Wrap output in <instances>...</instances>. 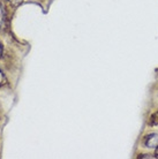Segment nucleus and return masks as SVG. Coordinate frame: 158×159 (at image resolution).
<instances>
[{"instance_id":"nucleus-1","label":"nucleus","mask_w":158,"mask_h":159,"mask_svg":"<svg viewBox=\"0 0 158 159\" xmlns=\"http://www.w3.org/2000/svg\"><path fill=\"white\" fill-rule=\"evenodd\" d=\"M143 144L148 149H155L158 145V134L152 133V134L146 135L143 139Z\"/></svg>"},{"instance_id":"nucleus-2","label":"nucleus","mask_w":158,"mask_h":159,"mask_svg":"<svg viewBox=\"0 0 158 159\" xmlns=\"http://www.w3.org/2000/svg\"><path fill=\"white\" fill-rule=\"evenodd\" d=\"M6 20H7V15H6V9L5 6L0 2V31L4 30L6 27Z\"/></svg>"},{"instance_id":"nucleus-3","label":"nucleus","mask_w":158,"mask_h":159,"mask_svg":"<svg viewBox=\"0 0 158 159\" xmlns=\"http://www.w3.org/2000/svg\"><path fill=\"white\" fill-rule=\"evenodd\" d=\"M148 125L150 127H155V126H158V110L155 111L151 116L149 118V121H148Z\"/></svg>"},{"instance_id":"nucleus-4","label":"nucleus","mask_w":158,"mask_h":159,"mask_svg":"<svg viewBox=\"0 0 158 159\" xmlns=\"http://www.w3.org/2000/svg\"><path fill=\"white\" fill-rule=\"evenodd\" d=\"M6 83H7V79H6V76H5L4 72L0 69V87L5 85Z\"/></svg>"},{"instance_id":"nucleus-5","label":"nucleus","mask_w":158,"mask_h":159,"mask_svg":"<svg viewBox=\"0 0 158 159\" xmlns=\"http://www.w3.org/2000/svg\"><path fill=\"white\" fill-rule=\"evenodd\" d=\"M8 1H9V4L12 5L13 7H19L23 2V0H8Z\"/></svg>"},{"instance_id":"nucleus-6","label":"nucleus","mask_w":158,"mask_h":159,"mask_svg":"<svg viewBox=\"0 0 158 159\" xmlns=\"http://www.w3.org/2000/svg\"><path fill=\"white\" fill-rule=\"evenodd\" d=\"M138 158H151V156L150 155H141V156H138Z\"/></svg>"},{"instance_id":"nucleus-7","label":"nucleus","mask_w":158,"mask_h":159,"mask_svg":"<svg viewBox=\"0 0 158 159\" xmlns=\"http://www.w3.org/2000/svg\"><path fill=\"white\" fill-rule=\"evenodd\" d=\"M2 52H4V48H2L1 42H0V58H1V56H2Z\"/></svg>"},{"instance_id":"nucleus-8","label":"nucleus","mask_w":158,"mask_h":159,"mask_svg":"<svg viewBox=\"0 0 158 159\" xmlns=\"http://www.w3.org/2000/svg\"><path fill=\"white\" fill-rule=\"evenodd\" d=\"M156 157L158 158V145L156 147Z\"/></svg>"}]
</instances>
